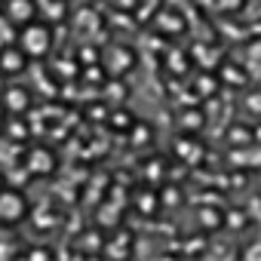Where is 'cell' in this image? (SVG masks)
Returning <instances> with one entry per match:
<instances>
[{
	"instance_id": "cell-9",
	"label": "cell",
	"mask_w": 261,
	"mask_h": 261,
	"mask_svg": "<svg viewBox=\"0 0 261 261\" xmlns=\"http://www.w3.org/2000/svg\"><path fill=\"white\" fill-rule=\"evenodd\" d=\"M108 120H111V129H117V133H129V126L136 123V117L129 114V111H123V108L120 111H111Z\"/></svg>"
},
{
	"instance_id": "cell-10",
	"label": "cell",
	"mask_w": 261,
	"mask_h": 261,
	"mask_svg": "<svg viewBox=\"0 0 261 261\" xmlns=\"http://www.w3.org/2000/svg\"><path fill=\"white\" fill-rule=\"evenodd\" d=\"M221 209H200V224L203 227H221Z\"/></svg>"
},
{
	"instance_id": "cell-11",
	"label": "cell",
	"mask_w": 261,
	"mask_h": 261,
	"mask_svg": "<svg viewBox=\"0 0 261 261\" xmlns=\"http://www.w3.org/2000/svg\"><path fill=\"white\" fill-rule=\"evenodd\" d=\"M221 224H227V227H243V224H246V212H227V215H221Z\"/></svg>"
},
{
	"instance_id": "cell-15",
	"label": "cell",
	"mask_w": 261,
	"mask_h": 261,
	"mask_svg": "<svg viewBox=\"0 0 261 261\" xmlns=\"http://www.w3.org/2000/svg\"><path fill=\"white\" fill-rule=\"evenodd\" d=\"M7 129H10V136H16V133H19V139H22V142H25V139H28V129H25V126H22V123H19V126H16V123H10V126H7Z\"/></svg>"
},
{
	"instance_id": "cell-1",
	"label": "cell",
	"mask_w": 261,
	"mask_h": 261,
	"mask_svg": "<svg viewBox=\"0 0 261 261\" xmlns=\"http://www.w3.org/2000/svg\"><path fill=\"white\" fill-rule=\"evenodd\" d=\"M19 49L28 59L49 56V49H53V28H49V22H37V19L25 22L22 25V34H19Z\"/></svg>"
},
{
	"instance_id": "cell-4",
	"label": "cell",
	"mask_w": 261,
	"mask_h": 261,
	"mask_svg": "<svg viewBox=\"0 0 261 261\" xmlns=\"http://www.w3.org/2000/svg\"><path fill=\"white\" fill-rule=\"evenodd\" d=\"M4 13H7V19H10L13 25H25V22L34 19L37 4H34V0H7V4H4Z\"/></svg>"
},
{
	"instance_id": "cell-14",
	"label": "cell",
	"mask_w": 261,
	"mask_h": 261,
	"mask_svg": "<svg viewBox=\"0 0 261 261\" xmlns=\"http://www.w3.org/2000/svg\"><path fill=\"white\" fill-rule=\"evenodd\" d=\"M215 4H218L224 13H233V10H240V7L246 4V0H215Z\"/></svg>"
},
{
	"instance_id": "cell-6",
	"label": "cell",
	"mask_w": 261,
	"mask_h": 261,
	"mask_svg": "<svg viewBox=\"0 0 261 261\" xmlns=\"http://www.w3.org/2000/svg\"><path fill=\"white\" fill-rule=\"evenodd\" d=\"M4 108H7L10 114H25V111L31 108V92H28L25 86H10V89L4 92Z\"/></svg>"
},
{
	"instance_id": "cell-2",
	"label": "cell",
	"mask_w": 261,
	"mask_h": 261,
	"mask_svg": "<svg viewBox=\"0 0 261 261\" xmlns=\"http://www.w3.org/2000/svg\"><path fill=\"white\" fill-rule=\"evenodd\" d=\"M28 200L22 191L13 188H0V224H19L22 218H28Z\"/></svg>"
},
{
	"instance_id": "cell-7",
	"label": "cell",
	"mask_w": 261,
	"mask_h": 261,
	"mask_svg": "<svg viewBox=\"0 0 261 261\" xmlns=\"http://www.w3.org/2000/svg\"><path fill=\"white\" fill-rule=\"evenodd\" d=\"M157 28L166 31V34H181V31L188 28V22H185L175 10H163V13L157 16Z\"/></svg>"
},
{
	"instance_id": "cell-13",
	"label": "cell",
	"mask_w": 261,
	"mask_h": 261,
	"mask_svg": "<svg viewBox=\"0 0 261 261\" xmlns=\"http://www.w3.org/2000/svg\"><path fill=\"white\" fill-rule=\"evenodd\" d=\"M25 258H56V252L46 249V246H31V249L25 252Z\"/></svg>"
},
{
	"instance_id": "cell-8",
	"label": "cell",
	"mask_w": 261,
	"mask_h": 261,
	"mask_svg": "<svg viewBox=\"0 0 261 261\" xmlns=\"http://www.w3.org/2000/svg\"><path fill=\"white\" fill-rule=\"evenodd\" d=\"M203 123H206V117H203L200 108H191V111L181 114V129H188V133H197V129H203Z\"/></svg>"
},
{
	"instance_id": "cell-12",
	"label": "cell",
	"mask_w": 261,
	"mask_h": 261,
	"mask_svg": "<svg viewBox=\"0 0 261 261\" xmlns=\"http://www.w3.org/2000/svg\"><path fill=\"white\" fill-rule=\"evenodd\" d=\"M80 246H83V249H92V252H95V249H101L105 243H101V237H98V233L92 230V233H83V237H80Z\"/></svg>"
},
{
	"instance_id": "cell-5",
	"label": "cell",
	"mask_w": 261,
	"mask_h": 261,
	"mask_svg": "<svg viewBox=\"0 0 261 261\" xmlns=\"http://www.w3.org/2000/svg\"><path fill=\"white\" fill-rule=\"evenodd\" d=\"M25 65H28V56H25L16 43L0 49V74H22Z\"/></svg>"
},
{
	"instance_id": "cell-3",
	"label": "cell",
	"mask_w": 261,
	"mask_h": 261,
	"mask_svg": "<svg viewBox=\"0 0 261 261\" xmlns=\"http://www.w3.org/2000/svg\"><path fill=\"white\" fill-rule=\"evenodd\" d=\"M25 169L31 175H53L59 169V157H56L53 148H43V145L40 148H31L28 157H25Z\"/></svg>"
}]
</instances>
